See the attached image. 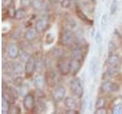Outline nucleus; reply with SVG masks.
Listing matches in <instances>:
<instances>
[{"instance_id": "1", "label": "nucleus", "mask_w": 122, "mask_h": 114, "mask_svg": "<svg viewBox=\"0 0 122 114\" xmlns=\"http://www.w3.org/2000/svg\"><path fill=\"white\" fill-rule=\"evenodd\" d=\"M70 87L72 93L75 96L78 97H82L84 94V89L82 85V83L80 81V79L78 78H75L71 80L70 83Z\"/></svg>"}, {"instance_id": "2", "label": "nucleus", "mask_w": 122, "mask_h": 114, "mask_svg": "<svg viewBox=\"0 0 122 114\" xmlns=\"http://www.w3.org/2000/svg\"><path fill=\"white\" fill-rule=\"evenodd\" d=\"M70 62L71 59L63 58V57L60 59L57 63V68L61 75L66 76L70 73Z\"/></svg>"}, {"instance_id": "3", "label": "nucleus", "mask_w": 122, "mask_h": 114, "mask_svg": "<svg viewBox=\"0 0 122 114\" xmlns=\"http://www.w3.org/2000/svg\"><path fill=\"white\" fill-rule=\"evenodd\" d=\"M74 40V34L72 30L65 28L60 33V42L63 46H69L72 43Z\"/></svg>"}, {"instance_id": "4", "label": "nucleus", "mask_w": 122, "mask_h": 114, "mask_svg": "<svg viewBox=\"0 0 122 114\" xmlns=\"http://www.w3.org/2000/svg\"><path fill=\"white\" fill-rule=\"evenodd\" d=\"M36 59L33 56H30L28 60L26 61L25 66V72L27 76L33 75L34 72L36 70Z\"/></svg>"}, {"instance_id": "5", "label": "nucleus", "mask_w": 122, "mask_h": 114, "mask_svg": "<svg viewBox=\"0 0 122 114\" xmlns=\"http://www.w3.org/2000/svg\"><path fill=\"white\" fill-rule=\"evenodd\" d=\"M119 85L111 81L104 82L101 86V90L103 93H113L119 90Z\"/></svg>"}, {"instance_id": "6", "label": "nucleus", "mask_w": 122, "mask_h": 114, "mask_svg": "<svg viewBox=\"0 0 122 114\" xmlns=\"http://www.w3.org/2000/svg\"><path fill=\"white\" fill-rule=\"evenodd\" d=\"M23 106L27 111H33L35 106V100L34 97L31 94H28L25 96L24 100H23Z\"/></svg>"}, {"instance_id": "7", "label": "nucleus", "mask_w": 122, "mask_h": 114, "mask_svg": "<svg viewBox=\"0 0 122 114\" xmlns=\"http://www.w3.org/2000/svg\"><path fill=\"white\" fill-rule=\"evenodd\" d=\"M66 95V89L63 86H59L53 91L52 98L54 102H60L64 99Z\"/></svg>"}, {"instance_id": "8", "label": "nucleus", "mask_w": 122, "mask_h": 114, "mask_svg": "<svg viewBox=\"0 0 122 114\" xmlns=\"http://www.w3.org/2000/svg\"><path fill=\"white\" fill-rule=\"evenodd\" d=\"M50 27L49 21L46 18H40L35 23V29L38 33L45 32Z\"/></svg>"}, {"instance_id": "9", "label": "nucleus", "mask_w": 122, "mask_h": 114, "mask_svg": "<svg viewBox=\"0 0 122 114\" xmlns=\"http://www.w3.org/2000/svg\"><path fill=\"white\" fill-rule=\"evenodd\" d=\"M106 65L108 68H118L120 65V58L117 55L111 54L106 60Z\"/></svg>"}, {"instance_id": "10", "label": "nucleus", "mask_w": 122, "mask_h": 114, "mask_svg": "<svg viewBox=\"0 0 122 114\" xmlns=\"http://www.w3.org/2000/svg\"><path fill=\"white\" fill-rule=\"evenodd\" d=\"M7 68L11 74L14 75H20L23 72V67L17 62L9 63L7 65Z\"/></svg>"}, {"instance_id": "11", "label": "nucleus", "mask_w": 122, "mask_h": 114, "mask_svg": "<svg viewBox=\"0 0 122 114\" xmlns=\"http://www.w3.org/2000/svg\"><path fill=\"white\" fill-rule=\"evenodd\" d=\"M82 62L81 61H79L76 59L72 58L71 59V62H70V73L72 76L76 75L78 73L81 68V64Z\"/></svg>"}, {"instance_id": "12", "label": "nucleus", "mask_w": 122, "mask_h": 114, "mask_svg": "<svg viewBox=\"0 0 122 114\" xmlns=\"http://www.w3.org/2000/svg\"><path fill=\"white\" fill-rule=\"evenodd\" d=\"M19 55V49L15 43H11L8 48V56L11 59H15Z\"/></svg>"}, {"instance_id": "13", "label": "nucleus", "mask_w": 122, "mask_h": 114, "mask_svg": "<svg viewBox=\"0 0 122 114\" xmlns=\"http://www.w3.org/2000/svg\"><path fill=\"white\" fill-rule=\"evenodd\" d=\"M46 81L48 82V85H50L52 87H54L60 81L59 75H57V73L55 71H51V72H49L48 78L46 79Z\"/></svg>"}, {"instance_id": "14", "label": "nucleus", "mask_w": 122, "mask_h": 114, "mask_svg": "<svg viewBox=\"0 0 122 114\" xmlns=\"http://www.w3.org/2000/svg\"><path fill=\"white\" fill-rule=\"evenodd\" d=\"M64 104L65 106L70 109H75L77 107V102L73 97H67L64 99Z\"/></svg>"}, {"instance_id": "15", "label": "nucleus", "mask_w": 122, "mask_h": 114, "mask_svg": "<svg viewBox=\"0 0 122 114\" xmlns=\"http://www.w3.org/2000/svg\"><path fill=\"white\" fill-rule=\"evenodd\" d=\"M37 33H38L37 31V30L34 28H30L28 29L25 33V37L27 40L28 41H32L36 38L37 37Z\"/></svg>"}, {"instance_id": "16", "label": "nucleus", "mask_w": 122, "mask_h": 114, "mask_svg": "<svg viewBox=\"0 0 122 114\" xmlns=\"http://www.w3.org/2000/svg\"><path fill=\"white\" fill-rule=\"evenodd\" d=\"M46 79L43 77V76L41 75H38L35 78L34 81V85L37 87V89H43L45 85V83H46Z\"/></svg>"}, {"instance_id": "17", "label": "nucleus", "mask_w": 122, "mask_h": 114, "mask_svg": "<svg viewBox=\"0 0 122 114\" xmlns=\"http://www.w3.org/2000/svg\"><path fill=\"white\" fill-rule=\"evenodd\" d=\"M76 14H77V16L79 17V19H81V20L84 22L86 23H88V24H89L91 23V20L87 17V15L83 12V11L81 10V9H79V7H76Z\"/></svg>"}, {"instance_id": "18", "label": "nucleus", "mask_w": 122, "mask_h": 114, "mask_svg": "<svg viewBox=\"0 0 122 114\" xmlns=\"http://www.w3.org/2000/svg\"><path fill=\"white\" fill-rule=\"evenodd\" d=\"M34 110H35V112L37 113H44L47 110V106H46L45 103H44L43 101H38L37 103H36Z\"/></svg>"}, {"instance_id": "19", "label": "nucleus", "mask_w": 122, "mask_h": 114, "mask_svg": "<svg viewBox=\"0 0 122 114\" xmlns=\"http://www.w3.org/2000/svg\"><path fill=\"white\" fill-rule=\"evenodd\" d=\"M30 5L34 10L40 11L44 8V1L43 0H32L30 2Z\"/></svg>"}, {"instance_id": "20", "label": "nucleus", "mask_w": 122, "mask_h": 114, "mask_svg": "<svg viewBox=\"0 0 122 114\" xmlns=\"http://www.w3.org/2000/svg\"><path fill=\"white\" fill-rule=\"evenodd\" d=\"M10 103L9 101H7L5 99L2 98V111L3 114H7L9 112L10 109Z\"/></svg>"}, {"instance_id": "21", "label": "nucleus", "mask_w": 122, "mask_h": 114, "mask_svg": "<svg viewBox=\"0 0 122 114\" xmlns=\"http://www.w3.org/2000/svg\"><path fill=\"white\" fill-rule=\"evenodd\" d=\"M16 11L15 9V6L12 3H9L7 6V13L11 18H15V14H16Z\"/></svg>"}, {"instance_id": "22", "label": "nucleus", "mask_w": 122, "mask_h": 114, "mask_svg": "<svg viewBox=\"0 0 122 114\" xmlns=\"http://www.w3.org/2000/svg\"><path fill=\"white\" fill-rule=\"evenodd\" d=\"M105 105H106L105 99L103 98V97H98V100H96V103H95V108H96V109L105 108Z\"/></svg>"}, {"instance_id": "23", "label": "nucleus", "mask_w": 122, "mask_h": 114, "mask_svg": "<svg viewBox=\"0 0 122 114\" xmlns=\"http://www.w3.org/2000/svg\"><path fill=\"white\" fill-rule=\"evenodd\" d=\"M26 17V11L24 9H19L16 11V14H15V18L17 20H21L24 19Z\"/></svg>"}, {"instance_id": "24", "label": "nucleus", "mask_w": 122, "mask_h": 114, "mask_svg": "<svg viewBox=\"0 0 122 114\" xmlns=\"http://www.w3.org/2000/svg\"><path fill=\"white\" fill-rule=\"evenodd\" d=\"M51 56L54 58H62L63 56V49L59 48H54L51 50Z\"/></svg>"}, {"instance_id": "25", "label": "nucleus", "mask_w": 122, "mask_h": 114, "mask_svg": "<svg viewBox=\"0 0 122 114\" xmlns=\"http://www.w3.org/2000/svg\"><path fill=\"white\" fill-rule=\"evenodd\" d=\"M21 113V109L20 106L18 105H15L14 104H11L10 106V109H9V113H12V114H18Z\"/></svg>"}, {"instance_id": "26", "label": "nucleus", "mask_w": 122, "mask_h": 114, "mask_svg": "<svg viewBox=\"0 0 122 114\" xmlns=\"http://www.w3.org/2000/svg\"><path fill=\"white\" fill-rule=\"evenodd\" d=\"M112 113L122 114V104H118L114 105L112 109Z\"/></svg>"}, {"instance_id": "27", "label": "nucleus", "mask_w": 122, "mask_h": 114, "mask_svg": "<svg viewBox=\"0 0 122 114\" xmlns=\"http://www.w3.org/2000/svg\"><path fill=\"white\" fill-rule=\"evenodd\" d=\"M117 9V0H113V2H112V5H111V7H110L111 14H114V13L116 12Z\"/></svg>"}, {"instance_id": "28", "label": "nucleus", "mask_w": 122, "mask_h": 114, "mask_svg": "<svg viewBox=\"0 0 122 114\" xmlns=\"http://www.w3.org/2000/svg\"><path fill=\"white\" fill-rule=\"evenodd\" d=\"M13 84L15 87H21L23 85V78L21 77H17L13 81Z\"/></svg>"}, {"instance_id": "29", "label": "nucleus", "mask_w": 122, "mask_h": 114, "mask_svg": "<svg viewBox=\"0 0 122 114\" xmlns=\"http://www.w3.org/2000/svg\"><path fill=\"white\" fill-rule=\"evenodd\" d=\"M90 66H91L92 71V73L95 75V73H96V71H97V63H96V61H95V59L91 61Z\"/></svg>"}, {"instance_id": "30", "label": "nucleus", "mask_w": 122, "mask_h": 114, "mask_svg": "<svg viewBox=\"0 0 122 114\" xmlns=\"http://www.w3.org/2000/svg\"><path fill=\"white\" fill-rule=\"evenodd\" d=\"M19 88V94H21V95H27L28 94V87L24 85H22L21 87H18Z\"/></svg>"}, {"instance_id": "31", "label": "nucleus", "mask_w": 122, "mask_h": 114, "mask_svg": "<svg viewBox=\"0 0 122 114\" xmlns=\"http://www.w3.org/2000/svg\"><path fill=\"white\" fill-rule=\"evenodd\" d=\"M71 1L72 0H62L61 1V6L63 9H68L71 5Z\"/></svg>"}, {"instance_id": "32", "label": "nucleus", "mask_w": 122, "mask_h": 114, "mask_svg": "<svg viewBox=\"0 0 122 114\" xmlns=\"http://www.w3.org/2000/svg\"><path fill=\"white\" fill-rule=\"evenodd\" d=\"M53 40H54V36L52 33H47V37H46V43L51 44L53 43Z\"/></svg>"}, {"instance_id": "33", "label": "nucleus", "mask_w": 122, "mask_h": 114, "mask_svg": "<svg viewBox=\"0 0 122 114\" xmlns=\"http://www.w3.org/2000/svg\"><path fill=\"white\" fill-rule=\"evenodd\" d=\"M107 22H108V16L106 14L103 15L101 20V25H102V30L104 29V28H105V26L107 25Z\"/></svg>"}, {"instance_id": "34", "label": "nucleus", "mask_w": 122, "mask_h": 114, "mask_svg": "<svg viewBox=\"0 0 122 114\" xmlns=\"http://www.w3.org/2000/svg\"><path fill=\"white\" fill-rule=\"evenodd\" d=\"M95 41H96V43L98 44H100L102 42V37L99 32L96 33V35H95Z\"/></svg>"}, {"instance_id": "35", "label": "nucleus", "mask_w": 122, "mask_h": 114, "mask_svg": "<svg viewBox=\"0 0 122 114\" xmlns=\"http://www.w3.org/2000/svg\"><path fill=\"white\" fill-rule=\"evenodd\" d=\"M95 114H104L106 113V109L105 108H102V109H97L96 111L95 112Z\"/></svg>"}, {"instance_id": "36", "label": "nucleus", "mask_w": 122, "mask_h": 114, "mask_svg": "<svg viewBox=\"0 0 122 114\" xmlns=\"http://www.w3.org/2000/svg\"><path fill=\"white\" fill-rule=\"evenodd\" d=\"M66 113H71V114H76V113H79V112L76 111V109H69L68 110H66Z\"/></svg>"}, {"instance_id": "37", "label": "nucleus", "mask_w": 122, "mask_h": 114, "mask_svg": "<svg viewBox=\"0 0 122 114\" xmlns=\"http://www.w3.org/2000/svg\"><path fill=\"white\" fill-rule=\"evenodd\" d=\"M58 2H59V0H51V2H53V3H56Z\"/></svg>"}]
</instances>
